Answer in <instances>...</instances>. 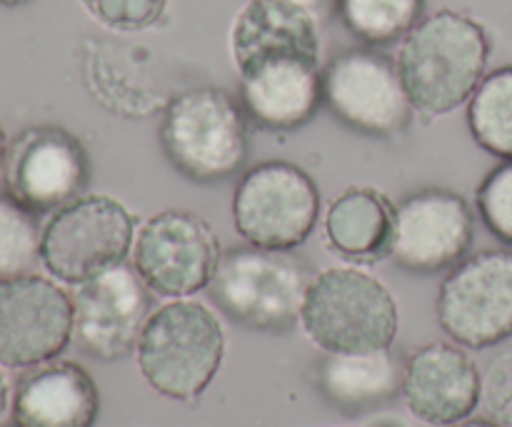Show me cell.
Here are the masks:
<instances>
[{
	"instance_id": "obj_1",
	"label": "cell",
	"mask_w": 512,
	"mask_h": 427,
	"mask_svg": "<svg viewBox=\"0 0 512 427\" xmlns=\"http://www.w3.org/2000/svg\"><path fill=\"white\" fill-rule=\"evenodd\" d=\"M488 60L490 38L483 25L445 8L420 20L400 40L395 65L415 113L440 118L473 98Z\"/></svg>"
},
{
	"instance_id": "obj_2",
	"label": "cell",
	"mask_w": 512,
	"mask_h": 427,
	"mask_svg": "<svg viewBox=\"0 0 512 427\" xmlns=\"http://www.w3.org/2000/svg\"><path fill=\"white\" fill-rule=\"evenodd\" d=\"M300 328L328 355L390 350L400 328L393 293L363 268H328L310 278Z\"/></svg>"
},
{
	"instance_id": "obj_3",
	"label": "cell",
	"mask_w": 512,
	"mask_h": 427,
	"mask_svg": "<svg viewBox=\"0 0 512 427\" xmlns=\"http://www.w3.org/2000/svg\"><path fill=\"white\" fill-rule=\"evenodd\" d=\"M135 353L140 375L155 393L193 403L210 388L223 365V325L198 300H170L150 313Z\"/></svg>"
},
{
	"instance_id": "obj_4",
	"label": "cell",
	"mask_w": 512,
	"mask_h": 427,
	"mask_svg": "<svg viewBox=\"0 0 512 427\" xmlns=\"http://www.w3.org/2000/svg\"><path fill=\"white\" fill-rule=\"evenodd\" d=\"M160 145L170 165L188 180L223 183L248 158V115L240 100L213 85L185 90L165 110Z\"/></svg>"
},
{
	"instance_id": "obj_5",
	"label": "cell",
	"mask_w": 512,
	"mask_h": 427,
	"mask_svg": "<svg viewBox=\"0 0 512 427\" xmlns=\"http://www.w3.org/2000/svg\"><path fill=\"white\" fill-rule=\"evenodd\" d=\"M308 283V268L290 250L245 245L220 258L208 290L233 323L263 333H285L300 323Z\"/></svg>"
},
{
	"instance_id": "obj_6",
	"label": "cell",
	"mask_w": 512,
	"mask_h": 427,
	"mask_svg": "<svg viewBox=\"0 0 512 427\" xmlns=\"http://www.w3.org/2000/svg\"><path fill=\"white\" fill-rule=\"evenodd\" d=\"M135 220L110 195H80L58 208L40 233V260L55 280L80 285L125 263Z\"/></svg>"
},
{
	"instance_id": "obj_7",
	"label": "cell",
	"mask_w": 512,
	"mask_h": 427,
	"mask_svg": "<svg viewBox=\"0 0 512 427\" xmlns=\"http://www.w3.org/2000/svg\"><path fill=\"white\" fill-rule=\"evenodd\" d=\"M318 218V185L288 160L258 163L233 193V225L255 248L295 250L313 235Z\"/></svg>"
},
{
	"instance_id": "obj_8",
	"label": "cell",
	"mask_w": 512,
	"mask_h": 427,
	"mask_svg": "<svg viewBox=\"0 0 512 427\" xmlns=\"http://www.w3.org/2000/svg\"><path fill=\"white\" fill-rule=\"evenodd\" d=\"M438 323L463 348L485 350L510 338V250H483L450 270L438 293Z\"/></svg>"
},
{
	"instance_id": "obj_9",
	"label": "cell",
	"mask_w": 512,
	"mask_h": 427,
	"mask_svg": "<svg viewBox=\"0 0 512 427\" xmlns=\"http://www.w3.org/2000/svg\"><path fill=\"white\" fill-rule=\"evenodd\" d=\"M220 240L190 210H163L145 220L133 243V268L150 293L190 298L208 288L220 263Z\"/></svg>"
},
{
	"instance_id": "obj_10",
	"label": "cell",
	"mask_w": 512,
	"mask_h": 427,
	"mask_svg": "<svg viewBox=\"0 0 512 427\" xmlns=\"http://www.w3.org/2000/svg\"><path fill=\"white\" fill-rule=\"evenodd\" d=\"M73 340V295L43 275L0 278V365L38 368Z\"/></svg>"
},
{
	"instance_id": "obj_11",
	"label": "cell",
	"mask_w": 512,
	"mask_h": 427,
	"mask_svg": "<svg viewBox=\"0 0 512 427\" xmlns=\"http://www.w3.org/2000/svg\"><path fill=\"white\" fill-rule=\"evenodd\" d=\"M150 318V290L138 270L120 263L73 293V340L80 353L103 363L128 358L138 350Z\"/></svg>"
},
{
	"instance_id": "obj_12",
	"label": "cell",
	"mask_w": 512,
	"mask_h": 427,
	"mask_svg": "<svg viewBox=\"0 0 512 427\" xmlns=\"http://www.w3.org/2000/svg\"><path fill=\"white\" fill-rule=\"evenodd\" d=\"M323 103L340 123L365 135L400 133L413 115L398 65L368 48L330 60L323 70Z\"/></svg>"
},
{
	"instance_id": "obj_13",
	"label": "cell",
	"mask_w": 512,
	"mask_h": 427,
	"mask_svg": "<svg viewBox=\"0 0 512 427\" xmlns=\"http://www.w3.org/2000/svg\"><path fill=\"white\" fill-rule=\"evenodd\" d=\"M8 195L30 213H50L80 198L88 185V155L75 135L55 125L23 130L3 163Z\"/></svg>"
},
{
	"instance_id": "obj_14",
	"label": "cell",
	"mask_w": 512,
	"mask_h": 427,
	"mask_svg": "<svg viewBox=\"0 0 512 427\" xmlns=\"http://www.w3.org/2000/svg\"><path fill=\"white\" fill-rule=\"evenodd\" d=\"M473 235V210L463 195L425 188L395 205L390 258L408 273H443L463 263Z\"/></svg>"
},
{
	"instance_id": "obj_15",
	"label": "cell",
	"mask_w": 512,
	"mask_h": 427,
	"mask_svg": "<svg viewBox=\"0 0 512 427\" xmlns=\"http://www.w3.org/2000/svg\"><path fill=\"white\" fill-rule=\"evenodd\" d=\"M400 395L420 423L450 427L478 410L483 375L458 343H430L405 360Z\"/></svg>"
},
{
	"instance_id": "obj_16",
	"label": "cell",
	"mask_w": 512,
	"mask_h": 427,
	"mask_svg": "<svg viewBox=\"0 0 512 427\" xmlns=\"http://www.w3.org/2000/svg\"><path fill=\"white\" fill-rule=\"evenodd\" d=\"M318 15L290 0H248L230 28V58L245 73L270 60H305L320 65Z\"/></svg>"
},
{
	"instance_id": "obj_17",
	"label": "cell",
	"mask_w": 512,
	"mask_h": 427,
	"mask_svg": "<svg viewBox=\"0 0 512 427\" xmlns=\"http://www.w3.org/2000/svg\"><path fill=\"white\" fill-rule=\"evenodd\" d=\"M240 105L260 130L285 133L303 128L323 105L320 65L270 60L240 73Z\"/></svg>"
},
{
	"instance_id": "obj_18",
	"label": "cell",
	"mask_w": 512,
	"mask_h": 427,
	"mask_svg": "<svg viewBox=\"0 0 512 427\" xmlns=\"http://www.w3.org/2000/svg\"><path fill=\"white\" fill-rule=\"evenodd\" d=\"M98 415V385L70 360L38 365L20 378L13 395L15 427H93Z\"/></svg>"
},
{
	"instance_id": "obj_19",
	"label": "cell",
	"mask_w": 512,
	"mask_h": 427,
	"mask_svg": "<svg viewBox=\"0 0 512 427\" xmlns=\"http://www.w3.org/2000/svg\"><path fill=\"white\" fill-rule=\"evenodd\" d=\"M393 230L395 205L388 195L365 185L340 193L325 215V240L330 250L353 263L390 258Z\"/></svg>"
},
{
	"instance_id": "obj_20",
	"label": "cell",
	"mask_w": 512,
	"mask_h": 427,
	"mask_svg": "<svg viewBox=\"0 0 512 427\" xmlns=\"http://www.w3.org/2000/svg\"><path fill=\"white\" fill-rule=\"evenodd\" d=\"M320 390L335 408L363 413L390 403L400 393L403 370L390 350L328 355L318 373Z\"/></svg>"
},
{
	"instance_id": "obj_21",
	"label": "cell",
	"mask_w": 512,
	"mask_h": 427,
	"mask_svg": "<svg viewBox=\"0 0 512 427\" xmlns=\"http://www.w3.org/2000/svg\"><path fill=\"white\" fill-rule=\"evenodd\" d=\"M468 128L485 153L512 160V65L493 70L468 100Z\"/></svg>"
},
{
	"instance_id": "obj_22",
	"label": "cell",
	"mask_w": 512,
	"mask_h": 427,
	"mask_svg": "<svg viewBox=\"0 0 512 427\" xmlns=\"http://www.w3.org/2000/svg\"><path fill=\"white\" fill-rule=\"evenodd\" d=\"M340 20L358 40L388 45L423 20L425 0H335Z\"/></svg>"
},
{
	"instance_id": "obj_23",
	"label": "cell",
	"mask_w": 512,
	"mask_h": 427,
	"mask_svg": "<svg viewBox=\"0 0 512 427\" xmlns=\"http://www.w3.org/2000/svg\"><path fill=\"white\" fill-rule=\"evenodd\" d=\"M40 258V230L35 213L0 193V278L28 273Z\"/></svg>"
},
{
	"instance_id": "obj_24",
	"label": "cell",
	"mask_w": 512,
	"mask_h": 427,
	"mask_svg": "<svg viewBox=\"0 0 512 427\" xmlns=\"http://www.w3.org/2000/svg\"><path fill=\"white\" fill-rule=\"evenodd\" d=\"M475 200L485 228L512 248V160H503L498 168L490 170Z\"/></svg>"
},
{
	"instance_id": "obj_25",
	"label": "cell",
	"mask_w": 512,
	"mask_h": 427,
	"mask_svg": "<svg viewBox=\"0 0 512 427\" xmlns=\"http://www.w3.org/2000/svg\"><path fill=\"white\" fill-rule=\"evenodd\" d=\"M85 13L115 33H140L165 15L168 0H80Z\"/></svg>"
},
{
	"instance_id": "obj_26",
	"label": "cell",
	"mask_w": 512,
	"mask_h": 427,
	"mask_svg": "<svg viewBox=\"0 0 512 427\" xmlns=\"http://www.w3.org/2000/svg\"><path fill=\"white\" fill-rule=\"evenodd\" d=\"M490 420L512 427V348L503 350L483 375V400Z\"/></svg>"
},
{
	"instance_id": "obj_27",
	"label": "cell",
	"mask_w": 512,
	"mask_h": 427,
	"mask_svg": "<svg viewBox=\"0 0 512 427\" xmlns=\"http://www.w3.org/2000/svg\"><path fill=\"white\" fill-rule=\"evenodd\" d=\"M8 403H10V383L8 378H5L3 370H0V418H3L5 410H8Z\"/></svg>"
},
{
	"instance_id": "obj_28",
	"label": "cell",
	"mask_w": 512,
	"mask_h": 427,
	"mask_svg": "<svg viewBox=\"0 0 512 427\" xmlns=\"http://www.w3.org/2000/svg\"><path fill=\"white\" fill-rule=\"evenodd\" d=\"M450 427H503V425H498L495 423V420H488V418H475V420H463V423H458V425H450Z\"/></svg>"
},
{
	"instance_id": "obj_29",
	"label": "cell",
	"mask_w": 512,
	"mask_h": 427,
	"mask_svg": "<svg viewBox=\"0 0 512 427\" xmlns=\"http://www.w3.org/2000/svg\"><path fill=\"white\" fill-rule=\"evenodd\" d=\"M290 3L303 5V8H308V10H310V13L318 15V10H320V8H325V5H328V0H290Z\"/></svg>"
},
{
	"instance_id": "obj_30",
	"label": "cell",
	"mask_w": 512,
	"mask_h": 427,
	"mask_svg": "<svg viewBox=\"0 0 512 427\" xmlns=\"http://www.w3.org/2000/svg\"><path fill=\"white\" fill-rule=\"evenodd\" d=\"M5 153H8V143H5L3 125H0V170H3V163H5Z\"/></svg>"
},
{
	"instance_id": "obj_31",
	"label": "cell",
	"mask_w": 512,
	"mask_h": 427,
	"mask_svg": "<svg viewBox=\"0 0 512 427\" xmlns=\"http://www.w3.org/2000/svg\"><path fill=\"white\" fill-rule=\"evenodd\" d=\"M25 3H28V0H0L3 8H18V5H25Z\"/></svg>"
}]
</instances>
